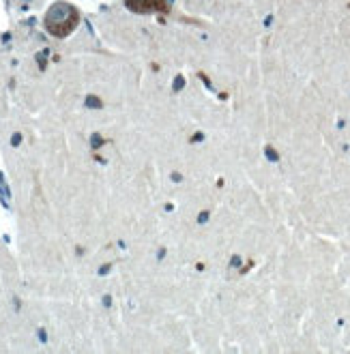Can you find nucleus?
Instances as JSON below:
<instances>
[{
    "label": "nucleus",
    "mask_w": 350,
    "mask_h": 354,
    "mask_svg": "<svg viewBox=\"0 0 350 354\" xmlns=\"http://www.w3.org/2000/svg\"><path fill=\"white\" fill-rule=\"evenodd\" d=\"M77 11L67 5V3H58L54 5L50 11H48V17H46V28L56 35V37H63V35H69L75 26H77Z\"/></svg>",
    "instance_id": "nucleus-1"
},
{
    "label": "nucleus",
    "mask_w": 350,
    "mask_h": 354,
    "mask_svg": "<svg viewBox=\"0 0 350 354\" xmlns=\"http://www.w3.org/2000/svg\"><path fill=\"white\" fill-rule=\"evenodd\" d=\"M125 5L136 13H151V11L166 9V3H163V0H125Z\"/></svg>",
    "instance_id": "nucleus-2"
}]
</instances>
